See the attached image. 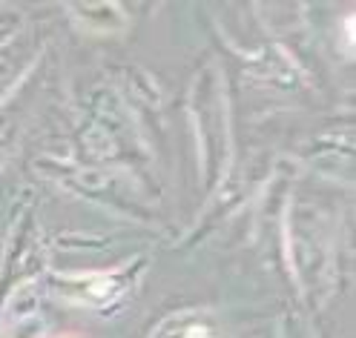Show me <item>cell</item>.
I'll list each match as a JSON object with an SVG mask.
<instances>
[{"instance_id": "cell-1", "label": "cell", "mask_w": 356, "mask_h": 338, "mask_svg": "<svg viewBox=\"0 0 356 338\" xmlns=\"http://www.w3.org/2000/svg\"><path fill=\"white\" fill-rule=\"evenodd\" d=\"M159 338H218V332L207 319H195V315H190V319L170 321L161 330Z\"/></svg>"}]
</instances>
